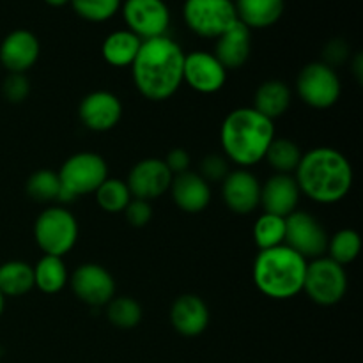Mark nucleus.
<instances>
[{
  "label": "nucleus",
  "instance_id": "1",
  "mask_svg": "<svg viewBox=\"0 0 363 363\" xmlns=\"http://www.w3.org/2000/svg\"><path fill=\"white\" fill-rule=\"evenodd\" d=\"M183 66L184 53L174 39H145L131 64L135 87L149 101H165L183 84Z\"/></svg>",
  "mask_w": 363,
  "mask_h": 363
},
{
  "label": "nucleus",
  "instance_id": "2",
  "mask_svg": "<svg viewBox=\"0 0 363 363\" xmlns=\"http://www.w3.org/2000/svg\"><path fill=\"white\" fill-rule=\"evenodd\" d=\"M294 179L301 194L311 201L335 204L342 201L353 186V167L337 149L315 147L301 156Z\"/></svg>",
  "mask_w": 363,
  "mask_h": 363
},
{
  "label": "nucleus",
  "instance_id": "3",
  "mask_svg": "<svg viewBox=\"0 0 363 363\" xmlns=\"http://www.w3.org/2000/svg\"><path fill=\"white\" fill-rule=\"evenodd\" d=\"M227 158L240 167H250L264 160L269 144L275 138L273 121L254 108H236L225 117L220 131Z\"/></svg>",
  "mask_w": 363,
  "mask_h": 363
},
{
  "label": "nucleus",
  "instance_id": "4",
  "mask_svg": "<svg viewBox=\"0 0 363 363\" xmlns=\"http://www.w3.org/2000/svg\"><path fill=\"white\" fill-rule=\"evenodd\" d=\"M307 259L287 245L261 250L254 261L252 277L264 296L272 300H291L303 291Z\"/></svg>",
  "mask_w": 363,
  "mask_h": 363
},
{
  "label": "nucleus",
  "instance_id": "5",
  "mask_svg": "<svg viewBox=\"0 0 363 363\" xmlns=\"http://www.w3.org/2000/svg\"><path fill=\"white\" fill-rule=\"evenodd\" d=\"M60 181V202H73L80 195L94 194L108 177V165L96 152H77L57 172Z\"/></svg>",
  "mask_w": 363,
  "mask_h": 363
},
{
  "label": "nucleus",
  "instance_id": "6",
  "mask_svg": "<svg viewBox=\"0 0 363 363\" xmlns=\"http://www.w3.org/2000/svg\"><path fill=\"white\" fill-rule=\"evenodd\" d=\"M34 240L45 255L64 257L77 245V218L64 208L45 209L34 223Z\"/></svg>",
  "mask_w": 363,
  "mask_h": 363
},
{
  "label": "nucleus",
  "instance_id": "7",
  "mask_svg": "<svg viewBox=\"0 0 363 363\" xmlns=\"http://www.w3.org/2000/svg\"><path fill=\"white\" fill-rule=\"evenodd\" d=\"M303 291L312 301L323 307L339 303L347 291L346 269L330 257L314 259L307 262Z\"/></svg>",
  "mask_w": 363,
  "mask_h": 363
},
{
  "label": "nucleus",
  "instance_id": "8",
  "mask_svg": "<svg viewBox=\"0 0 363 363\" xmlns=\"http://www.w3.org/2000/svg\"><path fill=\"white\" fill-rule=\"evenodd\" d=\"M184 23L201 38L216 39L238 21L233 0H186Z\"/></svg>",
  "mask_w": 363,
  "mask_h": 363
},
{
  "label": "nucleus",
  "instance_id": "9",
  "mask_svg": "<svg viewBox=\"0 0 363 363\" xmlns=\"http://www.w3.org/2000/svg\"><path fill=\"white\" fill-rule=\"evenodd\" d=\"M296 92L312 108H330L340 98L339 74L325 62L307 64L298 74Z\"/></svg>",
  "mask_w": 363,
  "mask_h": 363
},
{
  "label": "nucleus",
  "instance_id": "10",
  "mask_svg": "<svg viewBox=\"0 0 363 363\" xmlns=\"http://www.w3.org/2000/svg\"><path fill=\"white\" fill-rule=\"evenodd\" d=\"M123 16L128 30L142 41L162 38L170 25V11L163 0H126L123 4Z\"/></svg>",
  "mask_w": 363,
  "mask_h": 363
},
{
  "label": "nucleus",
  "instance_id": "11",
  "mask_svg": "<svg viewBox=\"0 0 363 363\" xmlns=\"http://www.w3.org/2000/svg\"><path fill=\"white\" fill-rule=\"evenodd\" d=\"M284 245L293 248L303 259H318L326 252L328 236L318 218L305 211H294L286 216Z\"/></svg>",
  "mask_w": 363,
  "mask_h": 363
},
{
  "label": "nucleus",
  "instance_id": "12",
  "mask_svg": "<svg viewBox=\"0 0 363 363\" xmlns=\"http://www.w3.org/2000/svg\"><path fill=\"white\" fill-rule=\"evenodd\" d=\"M71 289L74 296L91 307H103L116 296V282L103 266L87 262L74 269L71 277Z\"/></svg>",
  "mask_w": 363,
  "mask_h": 363
},
{
  "label": "nucleus",
  "instance_id": "13",
  "mask_svg": "<svg viewBox=\"0 0 363 363\" xmlns=\"http://www.w3.org/2000/svg\"><path fill=\"white\" fill-rule=\"evenodd\" d=\"M172 174L167 169L165 162L160 158H147L138 162L128 176V188L133 199L155 201L162 197L172 183Z\"/></svg>",
  "mask_w": 363,
  "mask_h": 363
},
{
  "label": "nucleus",
  "instance_id": "14",
  "mask_svg": "<svg viewBox=\"0 0 363 363\" xmlns=\"http://www.w3.org/2000/svg\"><path fill=\"white\" fill-rule=\"evenodd\" d=\"M227 69L213 53L191 52L184 55L183 82L201 94H213L225 85Z\"/></svg>",
  "mask_w": 363,
  "mask_h": 363
},
{
  "label": "nucleus",
  "instance_id": "15",
  "mask_svg": "<svg viewBox=\"0 0 363 363\" xmlns=\"http://www.w3.org/2000/svg\"><path fill=\"white\" fill-rule=\"evenodd\" d=\"M78 116L85 128L92 131H108L123 117V103L108 91L89 92L78 106Z\"/></svg>",
  "mask_w": 363,
  "mask_h": 363
},
{
  "label": "nucleus",
  "instance_id": "16",
  "mask_svg": "<svg viewBox=\"0 0 363 363\" xmlns=\"http://www.w3.org/2000/svg\"><path fill=\"white\" fill-rule=\"evenodd\" d=\"M222 197L230 211L236 215H248L261 202V184L248 170H233L222 183Z\"/></svg>",
  "mask_w": 363,
  "mask_h": 363
},
{
  "label": "nucleus",
  "instance_id": "17",
  "mask_svg": "<svg viewBox=\"0 0 363 363\" xmlns=\"http://www.w3.org/2000/svg\"><path fill=\"white\" fill-rule=\"evenodd\" d=\"M39 52L41 46L38 38L30 30L18 28L4 38L0 45V62L9 73L25 74V71L38 62Z\"/></svg>",
  "mask_w": 363,
  "mask_h": 363
},
{
  "label": "nucleus",
  "instance_id": "18",
  "mask_svg": "<svg viewBox=\"0 0 363 363\" xmlns=\"http://www.w3.org/2000/svg\"><path fill=\"white\" fill-rule=\"evenodd\" d=\"M300 188H298L294 176L289 174H275L261 186V202L264 213H272L277 216H289L296 211L300 201Z\"/></svg>",
  "mask_w": 363,
  "mask_h": 363
},
{
  "label": "nucleus",
  "instance_id": "19",
  "mask_svg": "<svg viewBox=\"0 0 363 363\" xmlns=\"http://www.w3.org/2000/svg\"><path fill=\"white\" fill-rule=\"evenodd\" d=\"M170 323L183 337L201 335L209 325L208 305L195 294H183L170 308Z\"/></svg>",
  "mask_w": 363,
  "mask_h": 363
},
{
  "label": "nucleus",
  "instance_id": "20",
  "mask_svg": "<svg viewBox=\"0 0 363 363\" xmlns=\"http://www.w3.org/2000/svg\"><path fill=\"white\" fill-rule=\"evenodd\" d=\"M169 190L172 191V199L177 208L184 213L204 211L211 201L209 184L197 172H191V170L174 176Z\"/></svg>",
  "mask_w": 363,
  "mask_h": 363
},
{
  "label": "nucleus",
  "instance_id": "21",
  "mask_svg": "<svg viewBox=\"0 0 363 363\" xmlns=\"http://www.w3.org/2000/svg\"><path fill=\"white\" fill-rule=\"evenodd\" d=\"M250 28L245 27L241 21H236L233 27H229L222 35L216 38V46L213 55L220 60V64L225 69H238L250 57Z\"/></svg>",
  "mask_w": 363,
  "mask_h": 363
},
{
  "label": "nucleus",
  "instance_id": "22",
  "mask_svg": "<svg viewBox=\"0 0 363 363\" xmlns=\"http://www.w3.org/2000/svg\"><path fill=\"white\" fill-rule=\"evenodd\" d=\"M238 21L248 28H266L275 25L284 14V0H236Z\"/></svg>",
  "mask_w": 363,
  "mask_h": 363
},
{
  "label": "nucleus",
  "instance_id": "23",
  "mask_svg": "<svg viewBox=\"0 0 363 363\" xmlns=\"http://www.w3.org/2000/svg\"><path fill=\"white\" fill-rule=\"evenodd\" d=\"M291 105V89L282 80H268L259 85L254 99V110L266 119L282 117Z\"/></svg>",
  "mask_w": 363,
  "mask_h": 363
},
{
  "label": "nucleus",
  "instance_id": "24",
  "mask_svg": "<svg viewBox=\"0 0 363 363\" xmlns=\"http://www.w3.org/2000/svg\"><path fill=\"white\" fill-rule=\"evenodd\" d=\"M142 39L130 30H116L105 38L101 45V55L110 66H131L140 50Z\"/></svg>",
  "mask_w": 363,
  "mask_h": 363
},
{
  "label": "nucleus",
  "instance_id": "25",
  "mask_svg": "<svg viewBox=\"0 0 363 363\" xmlns=\"http://www.w3.org/2000/svg\"><path fill=\"white\" fill-rule=\"evenodd\" d=\"M34 287V269L23 261H7L0 264V293L4 298H18Z\"/></svg>",
  "mask_w": 363,
  "mask_h": 363
},
{
  "label": "nucleus",
  "instance_id": "26",
  "mask_svg": "<svg viewBox=\"0 0 363 363\" xmlns=\"http://www.w3.org/2000/svg\"><path fill=\"white\" fill-rule=\"evenodd\" d=\"M34 269V286L45 294H55L64 289L67 282V269L62 257L43 255Z\"/></svg>",
  "mask_w": 363,
  "mask_h": 363
},
{
  "label": "nucleus",
  "instance_id": "27",
  "mask_svg": "<svg viewBox=\"0 0 363 363\" xmlns=\"http://www.w3.org/2000/svg\"><path fill=\"white\" fill-rule=\"evenodd\" d=\"M301 151L293 140L289 138H273L266 151L264 158L273 167L277 174H289L293 176L296 172L301 160Z\"/></svg>",
  "mask_w": 363,
  "mask_h": 363
},
{
  "label": "nucleus",
  "instance_id": "28",
  "mask_svg": "<svg viewBox=\"0 0 363 363\" xmlns=\"http://www.w3.org/2000/svg\"><path fill=\"white\" fill-rule=\"evenodd\" d=\"M254 240L259 250H269L284 245L286 240V218L262 213L254 223Z\"/></svg>",
  "mask_w": 363,
  "mask_h": 363
},
{
  "label": "nucleus",
  "instance_id": "29",
  "mask_svg": "<svg viewBox=\"0 0 363 363\" xmlns=\"http://www.w3.org/2000/svg\"><path fill=\"white\" fill-rule=\"evenodd\" d=\"M94 194L99 208L106 213H123L133 199L128 184L124 181L116 179V177H106Z\"/></svg>",
  "mask_w": 363,
  "mask_h": 363
},
{
  "label": "nucleus",
  "instance_id": "30",
  "mask_svg": "<svg viewBox=\"0 0 363 363\" xmlns=\"http://www.w3.org/2000/svg\"><path fill=\"white\" fill-rule=\"evenodd\" d=\"M106 318L116 328L131 330L140 325L142 307L137 300L130 296H113L106 303Z\"/></svg>",
  "mask_w": 363,
  "mask_h": 363
},
{
  "label": "nucleus",
  "instance_id": "31",
  "mask_svg": "<svg viewBox=\"0 0 363 363\" xmlns=\"http://www.w3.org/2000/svg\"><path fill=\"white\" fill-rule=\"evenodd\" d=\"M328 250L330 259L335 261L337 264L346 266L351 264L354 259L358 257L362 250V240L360 234L353 229H342L328 240Z\"/></svg>",
  "mask_w": 363,
  "mask_h": 363
},
{
  "label": "nucleus",
  "instance_id": "32",
  "mask_svg": "<svg viewBox=\"0 0 363 363\" xmlns=\"http://www.w3.org/2000/svg\"><path fill=\"white\" fill-rule=\"evenodd\" d=\"M27 194L35 202L59 201L60 181L57 172L48 169L35 170L27 181Z\"/></svg>",
  "mask_w": 363,
  "mask_h": 363
},
{
  "label": "nucleus",
  "instance_id": "33",
  "mask_svg": "<svg viewBox=\"0 0 363 363\" xmlns=\"http://www.w3.org/2000/svg\"><path fill=\"white\" fill-rule=\"evenodd\" d=\"M74 13L87 21H106L119 11L121 0H69Z\"/></svg>",
  "mask_w": 363,
  "mask_h": 363
},
{
  "label": "nucleus",
  "instance_id": "34",
  "mask_svg": "<svg viewBox=\"0 0 363 363\" xmlns=\"http://www.w3.org/2000/svg\"><path fill=\"white\" fill-rule=\"evenodd\" d=\"M4 98L9 103H21L28 98L30 92V84L28 78L21 73H9V77L4 80L2 85Z\"/></svg>",
  "mask_w": 363,
  "mask_h": 363
},
{
  "label": "nucleus",
  "instance_id": "35",
  "mask_svg": "<svg viewBox=\"0 0 363 363\" xmlns=\"http://www.w3.org/2000/svg\"><path fill=\"white\" fill-rule=\"evenodd\" d=\"M227 174H229V163H227V160L223 156L209 155L201 162V174L199 176L206 183H218V181H223Z\"/></svg>",
  "mask_w": 363,
  "mask_h": 363
},
{
  "label": "nucleus",
  "instance_id": "36",
  "mask_svg": "<svg viewBox=\"0 0 363 363\" xmlns=\"http://www.w3.org/2000/svg\"><path fill=\"white\" fill-rule=\"evenodd\" d=\"M124 215H126L128 223L135 229H142V227L147 225L152 218V208L147 201H142V199H131L130 204L124 209Z\"/></svg>",
  "mask_w": 363,
  "mask_h": 363
},
{
  "label": "nucleus",
  "instance_id": "37",
  "mask_svg": "<svg viewBox=\"0 0 363 363\" xmlns=\"http://www.w3.org/2000/svg\"><path fill=\"white\" fill-rule=\"evenodd\" d=\"M347 57H350V46H347V43L342 41V39H332V41L325 46L326 66H339V64L346 62Z\"/></svg>",
  "mask_w": 363,
  "mask_h": 363
},
{
  "label": "nucleus",
  "instance_id": "38",
  "mask_svg": "<svg viewBox=\"0 0 363 363\" xmlns=\"http://www.w3.org/2000/svg\"><path fill=\"white\" fill-rule=\"evenodd\" d=\"M163 162H165L167 169L170 170L172 176H179V174L188 172V170H190L191 160H190V155H188V151H184V149L181 147H176L167 155V158L163 160Z\"/></svg>",
  "mask_w": 363,
  "mask_h": 363
},
{
  "label": "nucleus",
  "instance_id": "39",
  "mask_svg": "<svg viewBox=\"0 0 363 363\" xmlns=\"http://www.w3.org/2000/svg\"><path fill=\"white\" fill-rule=\"evenodd\" d=\"M351 66H353V73H354V77H357V80L362 82L363 80V57H362V53H357V55H354Z\"/></svg>",
  "mask_w": 363,
  "mask_h": 363
},
{
  "label": "nucleus",
  "instance_id": "40",
  "mask_svg": "<svg viewBox=\"0 0 363 363\" xmlns=\"http://www.w3.org/2000/svg\"><path fill=\"white\" fill-rule=\"evenodd\" d=\"M45 2L52 7H62L66 4H69V0H45Z\"/></svg>",
  "mask_w": 363,
  "mask_h": 363
},
{
  "label": "nucleus",
  "instance_id": "41",
  "mask_svg": "<svg viewBox=\"0 0 363 363\" xmlns=\"http://www.w3.org/2000/svg\"><path fill=\"white\" fill-rule=\"evenodd\" d=\"M4 305H6V298H4V294L0 293V315H2L4 312Z\"/></svg>",
  "mask_w": 363,
  "mask_h": 363
}]
</instances>
